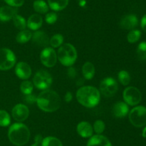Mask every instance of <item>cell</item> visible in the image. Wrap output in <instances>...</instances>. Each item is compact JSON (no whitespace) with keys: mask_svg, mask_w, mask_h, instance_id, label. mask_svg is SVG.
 I'll return each mask as SVG.
<instances>
[{"mask_svg":"<svg viewBox=\"0 0 146 146\" xmlns=\"http://www.w3.org/2000/svg\"><path fill=\"white\" fill-rule=\"evenodd\" d=\"M38 107L41 110L48 113H52L58 110L61 105L59 95L53 90H44L41 92L36 98Z\"/></svg>","mask_w":146,"mask_h":146,"instance_id":"cell-1","label":"cell"},{"mask_svg":"<svg viewBox=\"0 0 146 146\" xmlns=\"http://www.w3.org/2000/svg\"><path fill=\"white\" fill-rule=\"evenodd\" d=\"M78 102L86 107H94L99 103L101 94L98 89L92 86H84L76 92Z\"/></svg>","mask_w":146,"mask_h":146,"instance_id":"cell-2","label":"cell"},{"mask_svg":"<svg viewBox=\"0 0 146 146\" xmlns=\"http://www.w3.org/2000/svg\"><path fill=\"white\" fill-rule=\"evenodd\" d=\"M8 137L10 142L15 145H24L29 140V129L23 123H14L9 129Z\"/></svg>","mask_w":146,"mask_h":146,"instance_id":"cell-3","label":"cell"},{"mask_svg":"<svg viewBox=\"0 0 146 146\" xmlns=\"http://www.w3.org/2000/svg\"><path fill=\"white\" fill-rule=\"evenodd\" d=\"M57 57L63 65L70 67L75 63L77 59L76 50L69 43L63 44L58 49Z\"/></svg>","mask_w":146,"mask_h":146,"instance_id":"cell-4","label":"cell"},{"mask_svg":"<svg viewBox=\"0 0 146 146\" xmlns=\"http://www.w3.org/2000/svg\"><path fill=\"white\" fill-rule=\"evenodd\" d=\"M129 120L131 124L136 127H143L146 125V107L137 106L129 113Z\"/></svg>","mask_w":146,"mask_h":146,"instance_id":"cell-5","label":"cell"},{"mask_svg":"<svg viewBox=\"0 0 146 146\" xmlns=\"http://www.w3.org/2000/svg\"><path fill=\"white\" fill-rule=\"evenodd\" d=\"M16 57L11 50L0 49V70H8L12 68L16 63Z\"/></svg>","mask_w":146,"mask_h":146,"instance_id":"cell-6","label":"cell"},{"mask_svg":"<svg viewBox=\"0 0 146 146\" xmlns=\"http://www.w3.org/2000/svg\"><path fill=\"white\" fill-rule=\"evenodd\" d=\"M34 84L39 90H46L52 83V77L48 72L41 70L37 72L33 79Z\"/></svg>","mask_w":146,"mask_h":146,"instance_id":"cell-7","label":"cell"},{"mask_svg":"<svg viewBox=\"0 0 146 146\" xmlns=\"http://www.w3.org/2000/svg\"><path fill=\"white\" fill-rule=\"evenodd\" d=\"M118 85L117 82L112 77H106L100 84V92L104 96L110 97L117 92Z\"/></svg>","mask_w":146,"mask_h":146,"instance_id":"cell-8","label":"cell"},{"mask_svg":"<svg viewBox=\"0 0 146 146\" xmlns=\"http://www.w3.org/2000/svg\"><path fill=\"white\" fill-rule=\"evenodd\" d=\"M123 96L126 104L131 106L138 104L142 99L141 91L135 87H128L125 89L123 93Z\"/></svg>","mask_w":146,"mask_h":146,"instance_id":"cell-9","label":"cell"},{"mask_svg":"<svg viewBox=\"0 0 146 146\" xmlns=\"http://www.w3.org/2000/svg\"><path fill=\"white\" fill-rule=\"evenodd\" d=\"M41 62L47 67H53L56 64L57 54L55 50L51 47H46L40 55Z\"/></svg>","mask_w":146,"mask_h":146,"instance_id":"cell-10","label":"cell"},{"mask_svg":"<svg viewBox=\"0 0 146 146\" xmlns=\"http://www.w3.org/2000/svg\"><path fill=\"white\" fill-rule=\"evenodd\" d=\"M12 117L18 122H23L27 120L29 115V108L24 104H17L12 109Z\"/></svg>","mask_w":146,"mask_h":146,"instance_id":"cell-11","label":"cell"},{"mask_svg":"<svg viewBox=\"0 0 146 146\" xmlns=\"http://www.w3.org/2000/svg\"><path fill=\"white\" fill-rule=\"evenodd\" d=\"M15 72L17 77L21 80L29 79L31 75V67L24 62H20L17 63L15 68Z\"/></svg>","mask_w":146,"mask_h":146,"instance_id":"cell-12","label":"cell"},{"mask_svg":"<svg viewBox=\"0 0 146 146\" xmlns=\"http://www.w3.org/2000/svg\"><path fill=\"white\" fill-rule=\"evenodd\" d=\"M138 24V19L134 14H128L121 19L120 21V27L123 29H133Z\"/></svg>","mask_w":146,"mask_h":146,"instance_id":"cell-13","label":"cell"},{"mask_svg":"<svg viewBox=\"0 0 146 146\" xmlns=\"http://www.w3.org/2000/svg\"><path fill=\"white\" fill-rule=\"evenodd\" d=\"M17 9L16 7L11 6H4L0 7V21H7L13 19V17L17 14Z\"/></svg>","mask_w":146,"mask_h":146,"instance_id":"cell-14","label":"cell"},{"mask_svg":"<svg viewBox=\"0 0 146 146\" xmlns=\"http://www.w3.org/2000/svg\"><path fill=\"white\" fill-rule=\"evenodd\" d=\"M87 146H112L110 140L101 135H96L90 137Z\"/></svg>","mask_w":146,"mask_h":146,"instance_id":"cell-15","label":"cell"},{"mask_svg":"<svg viewBox=\"0 0 146 146\" xmlns=\"http://www.w3.org/2000/svg\"><path fill=\"white\" fill-rule=\"evenodd\" d=\"M32 41L39 47H46L49 44V38L44 31H37L32 35Z\"/></svg>","mask_w":146,"mask_h":146,"instance_id":"cell-16","label":"cell"},{"mask_svg":"<svg viewBox=\"0 0 146 146\" xmlns=\"http://www.w3.org/2000/svg\"><path fill=\"white\" fill-rule=\"evenodd\" d=\"M129 111L128 104L123 102H118L113 105V113L114 116L118 118H122L125 117Z\"/></svg>","mask_w":146,"mask_h":146,"instance_id":"cell-17","label":"cell"},{"mask_svg":"<svg viewBox=\"0 0 146 146\" xmlns=\"http://www.w3.org/2000/svg\"><path fill=\"white\" fill-rule=\"evenodd\" d=\"M77 133L82 137H90L92 136L94 129L88 122H81L77 125Z\"/></svg>","mask_w":146,"mask_h":146,"instance_id":"cell-18","label":"cell"},{"mask_svg":"<svg viewBox=\"0 0 146 146\" xmlns=\"http://www.w3.org/2000/svg\"><path fill=\"white\" fill-rule=\"evenodd\" d=\"M43 24V19L37 14H32L27 21V27L31 30H37L41 27Z\"/></svg>","mask_w":146,"mask_h":146,"instance_id":"cell-19","label":"cell"},{"mask_svg":"<svg viewBox=\"0 0 146 146\" xmlns=\"http://www.w3.org/2000/svg\"><path fill=\"white\" fill-rule=\"evenodd\" d=\"M95 67L90 62H86L83 65L82 72L83 74H84V77L86 80H91L94 77V75H95Z\"/></svg>","mask_w":146,"mask_h":146,"instance_id":"cell-20","label":"cell"},{"mask_svg":"<svg viewBox=\"0 0 146 146\" xmlns=\"http://www.w3.org/2000/svg\"><path fill=\"white\" fill-rule=\"evenodd\" d=\"M48 6L54 11L64 9L68 4V0H48Z\"/></svg>","mask_w":146,"mask_h":146,"instance_id":"cell-21","label":"cell"},{"mask_svg":"<svg viewBox=\"0 0 146 146\" xmlns=\"http://www.w3.org/2000/svg\"><path fill=\"white\" fill-rule=\"evenodd\" d=\"M32 37V33L29 31V30L24 29L21 30L17 36V42L20 43V44H24V43L27 42L29 41Z\"/></svg>","mask_w":146,"mask_h":146,"instance_id":"cell-22","label":"cell"},{"mask_svg":"<svg viewBox=\"0 0 146 146\" xmlns=\"http://www.w3.org/2000/svg\"><path fill=\"white\" fill-rule=\"evenodd\" d=\"M34 10L39 14H45L48 11V6L43 0H36L33 4Z\"/></svg>","mask_w":146,"mask_h":146,"instance_id":"cell-23","label":"cell"},{"mask_svg":"<svg viewBox=\"0 0 146 146\" xmlns=\"http://www.w3.org/2000/svg\"><path fill=\"white\" fill-rule=\"evenodd\" d=\"M41 146H63V145L59 139L50 136L43 139Z\"/></svg>","mask_w":146,"mask_h":146,"instance_id":"cell-24","label":"cell"},{"mask_svg":"<svg viewBox=\"0 0 146 146\" xmlns=\"http://www.w3.org/2000/svg\"><path fill=\"white\" fill-rule=\"evenodd\" d=\"M13 22H14V26L17 29L19 30H24L27 27V21H26L25 19L22 17L21 16L19 15V14H16L14 17H13Z\"/></svg>","mask_w":146,"mask_h":146,"instance_id":"cell-25","label":"cell"},{"mask_svg":"<svg viewBox=\"0 0 146 146\" xmlns=\"http://www.w3.org/2000/svg\"><path fill=\"white\" fill-rule=\"evenodd\" d=\"M63 42H64V37L61 34H56L51 37L49 43L51 47L56 48V47H61V44H63Z\"/></svg>","mask_w":146,"mask_h":146,"instance_id":"cell-26","label":"cell"},{"mask_svg":"<svg viewBox=\"0 0 146 146\" xmlns=\"http://www.w3.org/2000/svg\"><path fill=\"white\" fill-rule=\"evenodd\" d=\"M118 77L120 82L124 86L128 85L130 82H131V76H130L129 73L127 71H125V70H121L118 73Z\"/></svg>","mask_w":146,"mask_h":146,"instance_id":"cell-27","label":"cell"},{"mask_svg":"<svg viewBox=\"0 0 146 146\" xmlns=\"http://www.w3.org/2000/svg\"><path fill=\"white\" fill-rule=\"evenodd\" d=\"M11 123L10 116L5 110H0V126L7 127Z\"/></svg>","mask_w":146,"mask_h":146,"instance_id":"cell-28","label":"cell"},{"mask_svg":"<svg viewBox=\"0 0 146 146\" xmlns=\"http://www.w3.org/2000/svg\"><path fill=\"white\" fill-rule=\"evenodd\" d=\"M137 55L140 60H146V42L140 43L137 48Z\"/></svg>","mask_w":146,"mask_h":146,"instance_id":"cell-29","label":"cell"},{"mask_svg":"<svg viewBox=\"0 0 146 146\" xmlns=\"http://www.w3.org/2000/svg\"><path fill=\"white\" fill-rule=\"evenodd\" d=\"M141 36V33L139 30L133 29L128 33L127 36V40L130 43H135L139 40L140 37Z\"/></svg>","mask_w":146,"mask_h":146,"instance_id":"cell-30","label":"cell"},{"mask_svg":"<svg viewBox=\"0 0 146 146\" xmlns=\"http://www.w3.org/2000/svg\"><path fill=\"white\" fill-rule=\"evenodd\" d=\"M20 90L24 94H31L33 90V84L30 81L25 80L20 85Z\"/></svg>","mask_w":146,"mask_h":146,"instance_id":"cell-31","label":"cell"},{"mask_svg":"<svg viewBox=\"0 0 146 146\" xmlns=\"http://www.w3.org/2000/svg\"><path fill=\"white\" fill-rule=\"evenodd\" d=\"M106 125L102 120H98L94 123V130L97 133V135H101L105 130Z\"/></svg>","mask_w":146,"mask_h":146,"instance_id":"cell-32","label":"cell"},{"mask_svg":"<svg viewBox=\"0 0 146 146\" xmlns=\"http://www.w3.org/2000/svg\"><path fill=\"white\" fill-rule=\"evenodd\" d=\"M57 19H58V17H57V14L56 13L50 12L46 15L45 20L48 24H53L57 21Z\"/></svg>","mask_w":146,"mask_h":146,"instance_id":"cell-33","label":"cell"},{"mask_svg":"<svg viewBox=\"0 0 146 146\" xmlns=\"http://www.w3.org/2000/svg\"><path fill=\"white\" fill-rule=\"evenodd\" d=\"M4 1L13 7H21L24 3V0H4Z\"/></svg>","mask_w":146,"mask_h":146,"instance_id":"cell-34","label":"cell"},{"mask_svg":"<svg viewBox=\"0 0 146 146\" xmlns=\"http://www.w3.org/2000/svg\"><path fill=\"white\" fill-rule=\"evenodd\" d=\"M36 98L37 97H36L34 94H26L25 101L29 103V104H32V103H34L35 102H36Z\"/></svg>","mask_w":146,"mask_h":146,"instance_id":"cell-35","label":"cell"},{"mask_svg":"<svg viewBox=\"0 0 146 146\" xmlns=\"http://www.w3.org/2000/svg\"><path fill=\"white\" fill-rule=\"evenodd\" d=\"M42 137L41 135H37L35 137V143L31 146H41V142H42Z\"/></svg>","mask_w":146,"mask_h":146,"instance_id":"cell-36","label":"cell"},{"mask_svg":"<svg viewBox=\"0 0 146 146\" xmlns=\"http://www.w3.org/2000/svg\"><path fill=\"white\" fill-rule=\"evenodd\" d=\"M72 98H73V96H72V94H71V92H67L66 93L65 96H64V100H65V101L66 102H70L72 100Z\"/></svg>","mask_w":146,"mask_h":146,"instance_id":"cell-37","label":"cell"},{"mask_svg":"<svg viewBox=\"0 0 146 146\" xmlns=\"http://www.w3.org/2000/svg\"><path fill=\"white\" fill-rule=\"evenodd\" d=\"M76 70L75 69L73 68V67H70L68 70V74L70 77H72V78H74L76 77Z\"/></svg>","mask_w":146,"mask_h":146,"instance_id":"cell-38","label":"cell"},{"mask_svg":"<svg viewBox=\"0 0 146 146\" xmlns=\"http://www.w3.org/2000/svg\"><path fill=\"white\" fill-rule=\"evenodd\" d=\"M141 27H142L143 30L145 31L146 32V14L143 17L142 19H141Z\"/></svg>","mask_w":146,"mask_h":146,"instance_id":"cell-39","label":"cell"},{"mask_svg":"<svg viewBox=\"0 0 146 146\" xmlns=\"http://www.w3.org/2000/svg\"><path fill=\"white\" fill-rule=\"evenodd\" d=\"M143 136L144 137H146V127L144 128V130H143Z\"/></svg>","mask_w":146,"mask_h":146,"instance_id":"cell-40","label":"cell"}]
</instances>
